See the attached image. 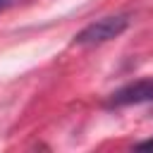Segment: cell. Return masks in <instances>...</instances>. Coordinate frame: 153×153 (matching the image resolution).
I'll return each instance as SVG.
<instances>
[{
    "label": "cell",
    "mask_w": 153,
    "mask_h": 153,
    "mask_svg": "<svg viewBox=\"0 0 153 153\" xmlns=\"http://www.w3.org/2000/svg\"><path fill=\"white\" fill-rule=\"evenodd\" d=\"M127 26H129V14H108V17L91 22L88 26H84L74 36V43L76 45H100V43H108V41L117 38L120 33H124Z\"/></svg>",
    "instance_id": "1"
},
{
    "label": "cell",
    "mask_w": 153,
    "mask_h": 153,
    "mask_svg": "<svg viewBox=\"0 0 153 153\" xmlns=\"http://www.w3.org/2000/svg\"><path fill=\"white\" fill-rule=\"evenodd\" d=\"M153 100V79H136L122 88H117L108 98V108H127Z\"/></svg>",
    "instance_id": "2"
},
{
    "label": "cell",
    "mask_w": 153,
    "mask_h": 153,
    "mask_svg": "<svg viewBox=\"0 0 153 153\" xmlns=\"http://www.w3.org/2000/svg\"><path fill=\"white\" fill-rule=\"evenodd\" d=\"M136 148H148V151H153V139H148V141H141Z\"/></svg>",
    "instance_id": "3"
},
{
    "label": "cell",
    "mask_w": 153,
    "mask_h": 153,
    "mask_svg": "<svg viewBox=\"0 0 153 153\" xmlns=\"http://www.w3.org/2000/svg\"><path fill=\"white\" fill-rule=\"evenodd\" d=\"M10 2H12V0H0V12H2V10H5V7L10 5Z\"/></svg>",
    "instance_id": "4"
}]
</instances>
